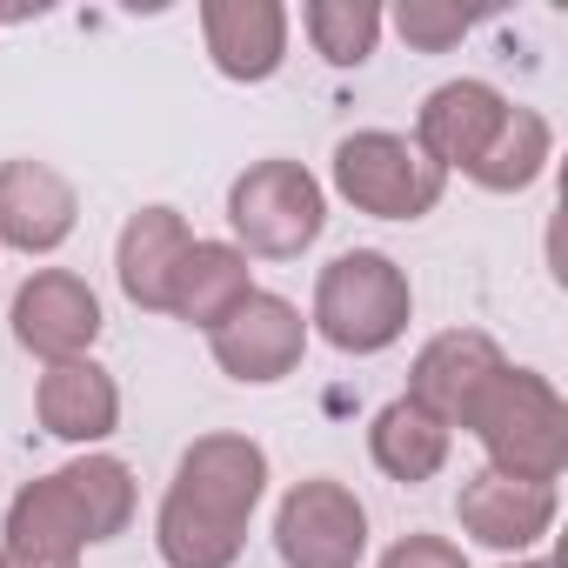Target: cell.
Returning a JSON list of instances; mask_svg holds the SVG:
<instances>
[{"mask_svg":"<svg viewBox=\"0 0 568 568\" xmlns=\"http://www.w3.org/2000/svg\"><path fill=\"white\" fill-rule=\"evenodd\" d=\"M267 488V455L247 435H201L161 501L154 541L168 568H234L247 541V515Z\"/></svg>","mask_w":568,"mask_h":568,"instance_id":"1","label":"cell"},{"mask_svg":"<svg viewBox=\"0 0 568 568\" xmlns=\"http://www.w3.org/2000/svg\"><path fill=\"white\" fill-rule=\"evenodd\" d=\"M408 315H415L408 274L382 247H348L315 281V328L342 355H382V348H395L402 328H408Z\"/></svg>","mask_w":568,"mask_h":568,"instance_id":"2","label":"cell"},{"mask_svg":"<svg viewBox=\"0 0 568 568\" xmlns=\"http://www.w3.org/2000/svg\"><path fill=\"white\" fill-rule=\"evenodd\" d=\"M468 428L481 435L495 475L548 481V488H555V475H561V462H568V408H561V395H555L541 375L501 368L495 388L481 395V408L468 415Z\"/></svg>","mask_w":568,"mask_h":568,"instance_id":"3","label":"cell"},{"mask_svg":"<svg viewBox=\"0 0 568 568\" xmlns=\"http://www.w3.org/2000/svg\"><path fill=\"white\" fill-rule=\"evenodd\" d=\"M227 221H234V234H241L247 254H261V261H295L302 247L322 241L328 201H322V181L302 161H254L227 187Z\"/></svg>","mask_w":568,"mask_h":568,"instance_id":"4","label":"cell"},{"mask_svg":"<svg viewBox=\"0 0 568 568\" xmlns=\"http://www.w3.org/2000/svg\"><path fill=\"white\" fill-rule=\"evenodd\" d=\"M335 187H342V201H355L375 221H422V214H435L448 174L415 148V134L362 128L335 148Z\"/></svg>","mask_w":568,"mask_h":568,"instance_id":"5","label":"cell"},{"mask_svg":"<svg viewBox=\"0 0 568 568\" xmlns=\"http://www.w3.org/2000/svg\"><path fill=\"white\" fill-rule=\"evenodd\" d=\"M274 548L288 568H355L368 548V508L328 475L295 481L274 508Z\"/></svg>","mask_w":568,"mask_h":568,"instance_id":"6","label":"cell"},{"mask_svg":"<svg viewBox=\"0 0 568 568\" xmlns=\"http://www.w3.org/2000/svg\"><path fill=\"white\" fill-rule=\"evenodd\" d=\"M501 368H508V362H501V348H495L481 328H448V335H435V342L415 355V368H408V402H415L422 415H435L442 428H468V415L481 408V395L495 388Z\"/></svg>","mask_w":568,"mask_h":568,"instance_id":"7","label":"cell"},{"mask_svg":"<svg viewBox=\"0 0 568 568\" xmlns=\"http://www.w3.org/2000/svg\"><path fill=\"white\" fill-rule=\"evenodd\" d=\"M14 342L41 362H81L101 335V302L81 274L68 267H41L21 281V295H14Z\"/></svg>","mask_w":568,"mask_h":568,"instance_id":"8","label":"cell"},{"mask_svg":"<svg viewBox=\"0 0 568 568\" xmlns=\"http://www.w3.org/2000/svg\"><path fill=\"white\" fill-rule=\"evenodd\" d=\"M207 348H214L221 375H234V382H281V375H295V362L308 348V322L281 295H247L221 328H207Z\"/></svg>","mask_w":568,"mask_h":568,"instance_id":"9","label":"cell"},{"mask_svg":"<svg viewBox=\"0 0 568 568\" xmlns=\"http://www.w3.org/2000/svg\"><path fill=\"white\" fill-rule=\"evenodd\" d=\"M508 121V101L488 88V81H442L428 101H422V121H415V148L448 174V168H475L488 154V141L501 134Z\"/></svg>","mask_w":568,"mask_h":568,"instance_id":"10","label":"cell"},{"mask_svg":"<svg viewBox=\"0 0 568 568\" xmlns=\"http://www.w3.org/2000/svg\"><path fill=\"white\" fill-rule=\"evenodd\" d=\"M74 187L48 161H0V241L21 254H54L74 234Z\"/></svg>","mask_w":568,"mask_h":568,"instance_id":"11","label":"cell"},{"mask_svg":"<svg viewBox=\"0 0 568 568\" xmlns=\"http://www.w3.org/2000/svg\"><path fill=\"white\" fill-rule=\"evenodd\" d=\"M462 528L488 548H535L555 521V488L548 481H515V475H468L462 481Z\"/></svg>","mask_w":568,"mask_h":568,"instance_id":"12","label":"cell"},{"mask_svg":"<svg viewBox=\"0 0 568 568\" xmlns=\"http://www.w3.org/2000/svg\"><path fill=\"white\" fill-rule=\"evenodd\" d=\"M201 34H207V54L227 81H267L288 61V14L274 0H207Z\"/></svg>","mask_w":568,"mask_h":568,"instance_id":"13","label":"cell"},{"mask_svg":"<svg viewBox=\"0 0 568 568\" xmlns=\"http://www.w3.org/2000/svg\"><path fill=\"white\" fill-rule=\"evenodd\" d=\"M187 247H194V234H187V221H181L174 207H141V214H128L121 247H114L121 295H128L134 308L168 315V281H174V267H181Z\"/></svg>","mask_w":568,"mask_h":568,"instance_id":"14","label":"cell"},{"mask_svg":"<svg viewBox=\"0 0 568 568\" xmlns=\"http://www.w3.org/2000/svg\"><path fill=\"white\" fill-rule=\"evenodd\" d=\"M34 408H41V428H48V435L88 448V442L114 435V422H121V388H114L108 368H94V362L81 355V362H54V368L41 375Z\"/></svg>","mask_w":568,"mask_h":568,"instance_id":"15","label":"cell"},{"mask_svg":"<svg viewBox=\"0 0 568 568\" xmlns=\"http://www.w3.org/2000/svg\"><path fill=\"white\" fill-rule=\"evenodd\" d=\"M247 254L227 241H194L168 281V315L194 322V328H221L241 302H247Z\"/></svg>","mask_w":568,"mask_h":568,"instance_id":"16","label":"cell"},{"mask_svg":"<svg viewBox=\"0 0 568 568\" xmlns=\"http://www.w3.org/2000/svg\"><path fill=\"white\" fill-rule=\"evenodd\" d=\"M368 455H375V468H382L388 481H428V475H442V462H448V428H442L435 415H422V408L402 395V402H388V408L375 415Z\"/></svg>","mask_w":568,"mask_h":568,"instance_id":"17","label":"cell"},{"mask_svg":"<svg viewBox=\"0 0 568 568\" xmlns=\"http://www.w3.org/2000/svg\"><path fill=\"white\" fill-rule=\"evenodd\" d=\"M8 548H41V555H81L88 548V521L81 501L68 488V475L28 481L8 508Z\"/></svg>","mask_w":568,"mask_h":568,"instance_id":"18","label":"cell"},{"mask_svg":"<svg viewBox=\"0 0 568 568\" xmlns=\"http://www.w3.org/2000/svg\"><path fill=\"white\" fill-rule=\"evenodd\" d=\"M548 148H555V134H548V121L535 114V108H508V121H501V134L488 141V154L468 168L488 194H521L541 168H548Z\"/></svg>","mask_w":568,"mask_h":568,"instance_id":"19","label":"cell"},{"mask_svg":"<svg viewBox=\"0 0 568 568\" xmlns=\"http://www.w3.org/2000/svg\"><path fill=\"white\" fill-rule=\"evenodd\" d=\"M61 475H68V488H74V501H81L88 541H114V535L134 521V475H128V462H114V455H81V462H68Z\"/></svg>","mask_w":568,"mask_h":568,"instance_id":"20","label":"cell"},{"mask_svg":"<svg viewBox=\"0 0 568 568\" xmlns=\"http://www.w3.org/2000/svg\"><path fill=\"white\" fill-rule=\"evenodd\" d=\"M302 21L315 34V54H328L335 68H362L382 41V8H368V0H315Z\"/></svg>","mask_w":568,"mask_h":568,"instance_id":"21","label":"cell"},{"mask_svg":"<svg viewBox=\"0 0 568 568\" xmlns=\"http://www.w3.org/2000/svg\"><path fill=\"white\" fill-rule=\"evenodd\" d=\"M395 28H402L408 48L442 54V48H455V41L468 34V14H462V8H442V0H402V8H395Z\"/></svg>","mask_w":568,"mask_h":568,"instance_id":"22","label":"cell"},{"mask_svg":"<svg viewBox=\"0 0 568 568\" xmlns=\"http://www.w3.org/2000/svg\"><path fill=\"white\" fill-rule=\"evenodd\" d=\"M382 568H468V555H462L448 535H402V541L382 555Z\"/></svg>","mask_w":568,"mask_h":568,"instance_id":"23","label":"cell"},{"mask_svg":"<svg viewBox=\"0 0 568 568\" xmlns=\"http://www.w3.org/2000/svg\"><path fill=\"white\" fill-rule=\"evenodd\" d=\"M0 568H81L74 555H41V548H0Z\"/></svg>","mask_w":568,"mask_h":568,"instance_id":"24","label":"cell"},{"mask_svg":"<svg viewBox=\"0 0 568 568\" xmlns=\"http://www.w3.org/2000/svg\"><path fill=\"white\" fill-rule=\"evenodd\" d=\"M521 568H555V561H521Z\"/></svg>","mask_w":568,"mask_h":568,"instance_id":"25","label":"cell"}]
</instances>
